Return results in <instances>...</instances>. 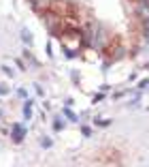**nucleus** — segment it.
<instances>
[{
    "label": "nucleus",
    "instance_id": "obj_4",
    "mask_svg": "<svg viewBox=\"0 0 149 167\" xmlns=\"http://www.w3.org/2000/svg\"><path fill=\"white\" fill-rule=\"evenodd\" d=\"M21 37H23V41H26V43H28V45H30V43H32V34H30V32H28V30H23V32H21Z\"/></svg>",
    "mask_w": 149,
    "mask_h": 167
},
{
    "label": "nucleus",
    "instance_id": "obj_5",
    "mask_svg": "<svg viewBox=\"0 0 149 167\" xmlns=\"http://www.w3.org/2000/svg\"><path fill=\"white\" fill-rule=\"evenodd\" d=\"M41 146H43V148H51V139H49V137H43V139H41Z\"/></svg>",
    "mask_w": 149,
    "mask_h": 167
},
{
    "label": "nucleus",
    "instance_id": "obj_10",
    "mask_svg": "<svg viewBox=\"0 0 149 167\" xmlns=\"http://www.w3.org/2000/svg\"><path fill=\"white\" fill-rule=\"evenodd\" d=\"M7 90H9L7 86H0V94H7Z\"/></svg>",
    "mask_w": 149,
    "mask_h": 167
},
{
    "label": "nucleus",
    "instance_id": "obj_9",
    "mask_svg": "<svg viewBox=\"0 0 149 167\" xmlns=\"http://www.w3.org/2000/svg\"><path fill=\"white\" fill-rule=\"evenodd\" d=\"M81 133H83V137H90V135H92V129H87V127H83V129H81Z\"/></svg>",
    "mask_w": 149,
    "mask_h": 167
},
{
    "label": "nucleus",
    "instance_id": "obj_7",
    "mask_svg": "<svg viewBox=\"0 0 149 167\" xmlns=\"http://www.w3.org/2000/svg\"><path fill=\"white\" fill-rule=\"evenodd\" d=\"M53 127H56V131H62V127H64V120H60V118H58Z\"/></svg>",
    "mask_w": 149,
    "mask_h": 167
},
{
    "label": "nucleus",
    "instance_id": "obj_3",
    "mask_svg": "<svg viewBox=\"0 0 149 167\" xmlns=\"http://www.w3.org/2000/svg\"><path fill=\"white\" fill-rule=\"evenodd\" d=\"M64 116H66V118H68V120H72V122H77V120H79V118H77V116H74V114H72V111H70V109H68V107H66V109H64Z\"/></svg>",
    "mask_w": 149,
    "mask_h": 167
},
{
    "label": "nucleus",
    "instance_id": "obj_1",
    "mask_svg": "<svg viewBox=\"0 0 149 167\" xmlns=\"http://www.w3.org/2000/svg\"><path fill=\"white\" fill-rule=\"evenodd\" d=\"M11 133H13V141H15V144H19V141H23V137H26V129H23L21 124H13L11 127Z\"/></svg>",
    "mask_w": 149,
    "mask_h": 167
},
{
    "label": "nucleus",
    "instance_id": "obj_2",
    "mask_svg": "<svg viewBox=\"0 0 149 167\" xmlns=\"http://www.w3.org/2000/svg\"><path fill=\"white\" fill-rule=\"evenodd\" d=\"M23 116H26V118H30V116H32V101H30V99L23 103Z\"/></svg>",
    "mask_w": 149,
    "mask_h": 167
},
{
    "label": "nucleus",
    "instance_id": "obj_6",
    "mask_svg": "<svg viewBox=\"0 0 149 167\" xmlns=\"http://www.w3.org/2000/svg\"><path fill=\"white\" fill-rule=\"evenodd\" d=\"M111 122H113V120H96V124H98V127H109Z\"/></svg>",
    "mask_w": 149,
    "mask_h": 167
},
{
    "label": "nucleus",
    "instance_id": "obj_11",
    "mask_svg": "<svg viewBox=\"0 0 149 167\" xmlns=\"http://www.w3.org/2000/svg\"><path fill=\"white\" fill-rule=\"evenodd\" d=\"M147 37H149V32H147Z\"/></svg>",
    "mask_w": 149,
    "mask_h": 167
},
{
    "label": "nucleus",
    "instance_id": "obj_8",
    "mask_svg": "<svg viewBox=\"0 0 149 167\" xmlns=\"http://www.w3.org/2000/svg\"><path fill=\"white\" fill-rule=\"evenodd\" d=\"M147 86H149V79H141V82H138V88H141V90L147 88Z\"/></svg>",
    "mask_w": 149,
    "mask_h": 167
}]
</instances>
